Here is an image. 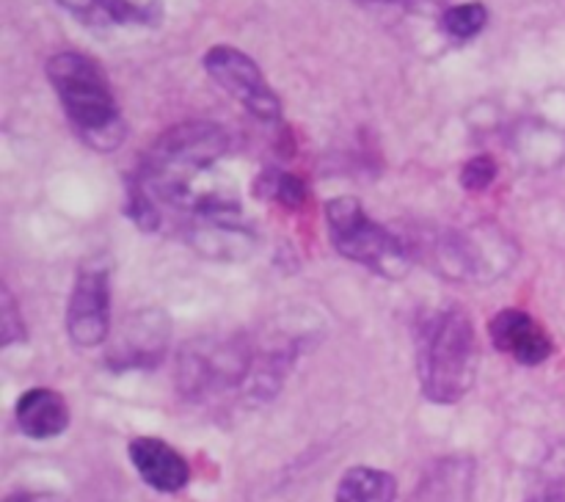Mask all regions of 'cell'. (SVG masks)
<instances>
[{
	"instance_id": "1",
	"label": "cell",
	"mask_w": 565,
	"mask_h": 502,
	"mask_svg": "<svg viewBox=\"0 0 565 502\" xmlns=\"http://www.w3.org/2000/svg\"><path fill=\"white\" fill-rule=\"evenodd\" d=\"M230 149L221 125L204 119L180 121L160 132L138 160L127 185V215L143 232L163 224L166 207L191 210V180Z\"/></svg>"
},
{
	"instance_id": "2",
	"label": "cell",
	"mask_w": 565,
	"mask_h": 502,
	"mask_svg": "<svg viewBox=\"0 0 565 502\" xmlns=\"http://www.w3.org/2000/svg\"><path fill=\"white\" fill-rule=\"evenodd\" d=\"M478 331L461 307H441L419 320L417 378L430 403L463 400L478 378Z\"/></svg>"
},
{
	"instance_id": "20",
	"label": "cell",
	"mask_w": 565,
	"mask_h": 502,
	"mask_svg": "<svg viewBox=\"0 0 565 502\" xmlns=\"http://www.w3.org/2000/svg\"><path fill=\"white\" fill-rule=\"evenodd\" d=\"M6 502H61V500H55L53 494H17V496H9Z\"/></svg>"
},
{
	"instance_id": "9",
	"label": "cell",
	"mask_w": 565,
	"mask_h": 502,
	"mask_svg": "<svg viewBox=\"0 0 565 502\" xmlns=\"http://www.w3.org/2000/svg\"><path fill=\"white\" fill-rule=\"evenodd\" d=\"M494 348L524 367H539L552 356L555 345L544 325L524 309H500L489 323Z\"/></svg>"
},
{
	"instance_id": "4",
	"label": "cell",
	"mask_w": 565,
	"mask_h": 502,
	"mask_svg": "<svg viewBox=\"0 0 565 502\" xmlns=\"http://www.w3.org/2000/svg\"><path fill=\"white\" fill-rule=\"evenodd\" d=\"M326 226L329 241L351 263L364 265L386 279H401L412 268V254L406 243L373 221L356 196H334L326 202Z\"/></svg>"
},
{
	"instance_id": "18",
	"label": "cell",
	"mask_w": 565,
	"mask_h": 502,
	"mask_svg": "<svg viewBox=\"0 0 565 502\" xmlns=\"http://www.w3.org/2000/svg\"><path fill=\"white\" fill-rule=\"evenodd\" d=\"M494 180H497V163L491 154H478V158L463 163L461 185L467 188V191H486Z\"/></svg>"
},
{
	"instance_id": "10",
	"label": "cell",
	"mask_w": 565,
	"mask_h": 502,
	"mask_svg": "<svg viewBox=\"0 0 565 502\" xmlns=\"http://www.w3.org/2000/svg\"><path fill=\"white\" fill-rule=\"evenodd\" d=\"M127 456L136 467L138 478L149 485V489L160 491V494H177L191 480V467H188L185 456L177 452L169 441L154 439V436H138L127 445Z\"/></svg>"
},
{
	"instance_id": "8",
	"label": "cell",
	"mask_w": 565,
	"mask_h": 502,
	"mask_svg": "<svg viewBox=\"0 0 565 502\" xmlns=\"http://www.w3.org/2000/svg\"><path fill=\"white\" fill-rule=\"evenodd\" d=\"M169 345V320L160 309H141L127 314L125 325L114 337L108 351V367L138 370L154 367Z\"/></svg>"
},
{
	"instance_id": "13",
	"label": "cell",
	"mask_w": 565,
	"mask_h": 502,
	"mask_svg": "<svg viewBox=\"0 0 565 502\" xmlns=\"http://www.w3.org/2000/svg\"><path fill=\"white\" fill-rule=\"evenodd\" d=\"M472 461L469 458H447L430 469L428 478L414 491L412 502H469L472 494Z\"/></svg>"
},
{
	"instance_id": "15",
	"label": "cell",
	"mask_w": 565,
	"mask_h": 502,
	"mask_svg": "<svg viewBox=\"0 0 565 502\" xmlns=\"http://www.w3.org/2000/svg\"><path fill=\"white\" fill-rule=\"evenodd\" d=\"M254 196L265 202H279L285 207H301L307 202V185L301 177L290 174L281 169H265L254 180Z\"/></svg>"
},
{
	"instance_id": "14",
	"label": "cell",
	"mask_w": 565,
	"mask_h": 502,
	"mask_svg": "<svg viewBox=\"0 0 565 502\" xmlns=\"http://www.w3.org/2000/svg\"><path fill=\"white\" fill-rule=\"evenodd\" d=\"M397 480L375 467H353L337 483L334 502H395Z\"/></svg>"
},
{
	"instance_id": "19",
	"label": "cell",
	"mask_w": 565,
	"mask_h": 502,
	"mask_svg": "<svg viewBox=\"0 0 565 502\" xmlns=\"http://www.w3.org/2000/svg\"><path fill=\"white\" fill-rule=\"evenodd\" d=\"M530 502H565V491L563 489L541 491V494H535Z\"/></svg>"
},
{
	"instance_id": "7",
	"label": "cell",
	"mask_w": 565,
	"mask_h": 502,
	"mask_svg": "<svg viewBox=\"0 0 565 502\" xmlns=\"http://www.w3.org/2000/svg\"><path fill=\"white\" fill-rule=\"evenodd\" d=\"M185 237L196 252L215 259H241L252 252L254 235L235 204L224 199H199L191 204Z\"/></svg>"
},
{
	"instance_id": "17",
	"label": "cell",
	"mask_w": 565,
	"mask_h": 502,
	"mask_svg": "<svg viewBox=\"0 0 565 502\" xmlns=\"http://www.w3.org/2000/svg\"><path fill=\"white\" fill-rule=\"evenodd\" d=\"M28 331L22 323V312L14 301V292L9 287H0V342L3 345H14V342H25Z\"/></svg>"
},
{
	"instance_id": "6",
	"label": "cell",
	"mask_w": 565,
	"mask_h": 502,
	"mask_svg": "<svg viewBox=\"0 0 565 502\" xmlns=\"http://www.w3.org/2000/svg\"><path fill=\"white\" fill-rule=\"evenodd\" d=\"M66 334L77 348H97L110 334V268L105 259H88L77 270L66 303Z\"/></svg>"
},
{
	"instance_id": "16",
	"label": "cell",
	"mask_w": 565,
	"mask_h": 502,
	"mask_svg": "<svg viewBox=\"0 0 565 502\" xmlns=\"http://www.w3.org/2000/svg\"><path fill=\"white\" fill-rule=\"evenodd\" d=\"M486 22H489V9L483 3H458L441 14V28L447 36L458 39V42L478 36Z\"/></svg>"
},
{
	"instance_id": "3",
	"label": "cell",
	"mask_w": 565,
	"mask_h": 502,
	"mask_svg": "<svg viewBox=\"0 0 565 502\" xmlns=\"http://www.w3.org/2000/svg\"><path fill=\"white\" fill-rule=\"evenodd\" d=\"M44 70L72 130L83 138V143L97 152L119 149L127 136V125L97 61L75 50H64V53H55Z\"/></svg>"
},
{
	"instance_id": "21",
	"label": "cell",
	"mask_w": 565,
	"mask_h": 502,
	"mask_svg": "<svg viewBox=\"0 0 565 502\" xmlns=\"http://www.w3.org/2000/svg\"><path fill=\"white\" fill-rule=\"evenodd\" d=\"M362 3H379V6H412L417 0H362Z\"/></svg>"
},
{
	"instance_id": "11",
	"label": "cell",
	"mask_w": 565,
	"mask_h": 502,
	"mask_svg": "<svg viewBox=\"0 0 565 502\" xmlns=\"http://www.w3.org/2000/svg\"><path fill=\"white\" fill-rule=\"evenodd\" d=\"M86 25L154 28L163 20V0H55Z\"/></svg>"
},
{
	"instance_id": "5",
	"label": "cell",
	"mask_w": 565,
	"mask_h": 502,
	"mask_svg": "<svg viewBox=\"0 0 565 502\" xmlns=\"http://www.w3.org/2000/svg\"><path fill=\"white\" fill-rule=\"evenodd\" d=\"M204 72L241 103L248 114L263 125H276L281 119V99L265 81L257 61L232 44H215L204 53Z\"/></svg>"
},
{
	"instance_id": "12",
	"label": "cell",
	"mask_w": 565,
	"mask_h": 502,
	"mask_svg": "<svg viewBox=\"0 0 565 502\" xmlns=\"http://www.w3.org/2000/svg\"><path fill=\"white\" fill-rule=\"evenodd\" d=\"M14 417L17 428L28 439H55V436H61L70 428V403L64 400L61 392L33 386V389L20 395L14 406Z\"/></svg>"
}]
</instances>
